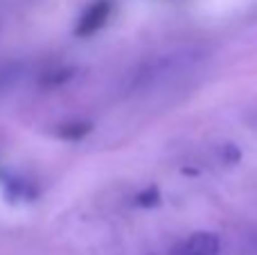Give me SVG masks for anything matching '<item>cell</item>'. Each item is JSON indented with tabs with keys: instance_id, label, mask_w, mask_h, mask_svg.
I'll list each match as a JSON object with an SVG mask.
<instances>
[{
	"instance_id": "cell-7",
	"label": "cell",
	"mask_w": 257,
	"mask_h": 255,
	"mask_svg": "<svg viewBox=\"0 0 257 255\" xmlns=\"http://www.w3.org/2000/svg\"><path fill=\"white\" fill-rule=\"evenodd\" d=\"M72 68H61V70H54V72H48V75L43 77V84L45 86H59V84H66L68 79H72Z\"/></svg>"
},
{
	"instance_id": "cell-1",
	"label": "cell",
	"mask_w": 257,
	"mask_h": 255,
	"mask_svg": "<svg viewBox=\"0 0 257 255\" xmlns=\"http://www.w3.org/2000/svg\"><path fill=\"white\" fill-rule=\"evenodd\" d=\"M111 14H113L111 0H95V3H90L88 7L84 9V14L79 16V21H77L75 34L79 36V39H88V36L97 34V32L108 23Z\"/></svg>"
},
{
	"instance_id": "cell-3",
	"label": "cell",
	"mask_w": 257,
	"mask_h": 255,
	"mask_svg": "<svg viewBox=\"0 0 257 255\" xmlns=\"http://www.w3.org/2000/svg\"><path fill=\"white\" fill-rule=\"evenodd\" d=\"M183 255H217L221 251V242H219L217 233H208V230H201L194 233L183 242L181 246Z\"/></svg>"
},
{
	"instance_id": "cell-2",
	"label": "cell",
	"mask_w": 257,
	"mask_h": 255,
	"mask_svg": "<svg viewBox=\"0 0 257 255\" xmlns=\"http://www.w3.org/2000/svg\"><path fill=\"white\" fill-rule=\"evenodd\" d=\"M3 181V190H5V197L9 199L12 203L16 201H34L39 197V185L34 183L32 179L23 174H14V172H3L0 176Z\"/></svg>"
},
{
	"instance_id": "cell-4",
	"label": "cell",
	"mask_w": 257,
	"mask_h": 255,
	"mask_svg": "<svg viewBox=\"0 0 257 255\" xmlns=\"http://www.w3.org/2000/svg\"><path fill=\"white\" fill-rule=\"evenodd\" d=\"M93 131V124L86 120H72V122H63L54 129V136L61 140H68V143H77V140L86 138V136Z\"/></svg>"
},
{
	"instance_id": "cell-8",
	"label": "cell",
	"mask_w": 257,
	"mask_h": 255,
	"mask_svg": "<svg viewBox=\"0 0 257 255\" xmlns=\"http://www.w3.org/2000/svg\"><path fill=\"white\" fill-rule=\"evenodd\" d=\"M219 154H221V161L226 163V165H235V163L241 161V149L237 147L235 143H223Z\"/></svg>"
},
{
	"instance_id": "cell-6",
	"label": "cell",
	"mask_w": 257,
	"mask_h": 255,
	"mask_svg": "<svg viewBox=\"0 0 257 255\" xmlns=\"http://www.w3.org/2000/svg\"><path fill=\"white\" fill-rule=\"evenodd\" d=\"M21 70H23V66L21 63H14V61L12 63H3V66H0V93L7 90L14 81H18Z\"/></svg>"
},
{
	"instance_id": "cell-5",
	"label": "cell",
	"mask_w": 257,
	"mask_h": 255,
	"mask_svg": "<svg viewBox=\"0 0 257 255\" xmlns=\"http://www.w3.org/2000/svg\"><path fill=\"white\" fill-rule=\"evenodd\" d=\"M160 201H163V197H160L158 185H147V188L138 190L133 194V203L138 208H156V206H160Z\"/></svg>"
}]
</instances>
